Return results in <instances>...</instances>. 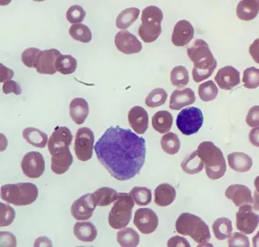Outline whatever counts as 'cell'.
<instances>
[{"label":"cell","mask_w":259,"mask_h":247,"mask_svg":"<svg viewBox=\"0 0 259 247\" xmlns=\"http://www.w3.org/2000/svg\"><path fill=\"white\" fill-rule=\"evenodd\" d=\"M97 158L111 176L128 180L140 172L146 160V140L130 129L111 127L94 147Z\"/></svg>","instance_id":"obj_1"},{"label":"cell","mask_w":259,"mask_h":247,"mask_svg":"<svg viewBox=\"0 0 259 247\" xmlns=\"http://www.w3.org/2000/svg\"><path fill=\"white\" fill-rule=\"evenodd\" d=\"M187 53L194 63L192 76L196 83H200L212 75L217 66V61L205 40H195L193 45L188 48Z\"/></svg>","instance_id":"obj_2"},{"label":"cell","mask_w":259,"mask_h":247,"mask_svg":"<svg viewBox=\"0 0 259 247\" xmlns=\"http://www.w3.org/2000/svg\"><path fill=\"white\" fill-rule=\"evenodd\" d=\"M196 151L204 163L209 178L217 180L224 176L227 171L226 159L222 150L212 142L201 143Z\"/></svg>","instance_id":"obj_3"},{"label":"cell","mask_w":259,"mask_h":247,"mask_svg":"<svg viewBox=\"0 0 259 247\" xmlns=\"http://www.w3.org/2000/svg\"><path fill=\"white\" fill-rule=\"evenodd\" d=\"M176 229L178 233L190 236L198 243H206L211 238L208 225L200 217L190 213H183L178 217Z\"/></svg>","instance_id":"obj_4"},{"label":"cell","mask_w":259,"mask_h":247,"mask_svg":"<svg viewBox=\"0 0 259 247\" xmlns=\"http://www.w3.org/2000/svg\"><path fill=\"white\" fill-rule=\"evenodd\" d=\"M38 195V190L36 185L29 182L8 184L1 188L2 199L17 207L32 203Z\"/></svg>","instance_id":"obj_5"},{"label":"cell","mask_w":259,"mask_h":247,"mask_svg":"<svg viewBox=\"0 0 259 247\" xmlns=\"http://www.w3.org/2000/svg\"><path fill=\"white\" fill-rule=\"evenodd\" d=\"M163 19V12L157 7L149 6L143 10L138 33L144 43H153L160 35Z\"/></svg>","instance_id":"obj_6"},{"label":"cell","mask_w":259,"mask_h":247,"mask_svg":"<svg viewBox=\"0 0 259 247\" xmlns=\"http://www.w3.org/2000/svg\"><path fill=\"white\" fill-rule=\"evenodd\" d=\"M134 205V201L130 193H118L117 199L109 215L111 227L116 230L125 228L132 219Z\"/></svg>","instance_id":"obj_7"},{"label":"cell","mask_w":259,"mask_h":247,"mask_svg":"<svg viewBox=\"0 0 259 247\" xmlns=\"http://www.w3.org/2000/svg\"><path fill=\"white\" fill-rule=\"evenodd\" d=\"M204 116L201 109L189 107L183 109L177 115L176 125L183 134L190 136L197 133L202 128Z\"/></svg>","instance_id":"obj_8"},{"label":"cell","mask_w":259,"mask_h":247,"mask_svg":"<svg viewBox=\"0 0 259 247\" xmlns=\"http://www.w3.org/2000/svg\"><path fill=\"white\" fill-rule=\"evenodd\" d=\"M94 141V134L90 129L82 128L78 130L75 137L74 149L79 160L86 161L92 158Z\"/></svg>","instance_id":"obj_9"},{"label":"cell","mask_w":259,"mask_h":247,"mask_svg":"<svg viewBox=\"0 0 259 247\" xmlns=\"http://www.w3.org/2000/svg\"><path fill=\"white\" fill-rule=\"evenodd\" d=\"M236 228L246 234H252L257 227L258 215L254 213L250 204L241 205L236 213Z\"/></svg>","instance_id":"obj_10"},{"label":"cell","mask_w":259,"mask_h":247,"mask_svg":"<svg viewBox=\"0 0 259 247\" xmlns=\"http://www.w3.org/2000/svg\"><path fill=\"white\" fill-rule=\"evenodd\" d=\"M21 168L24 175L29 178H38L44 173L46 164L41 153L32 151L24 156L21 162Z\"/></svg>","instance_id":"obj_11"},{"label":"cell","mask_w":259,"mask_h":247,"mask_svg":"<svg viewBox=\"0 0 259 247\" xmlns=\"http://www.w3.org/2000/svg\"><path fill=\"white\" fill-rule=\"evenodd\" d=\"M73 136L67 127H57L49 140L48 149L52 156L69 148L71 145Z\"/></svg>","instance_id":"obj_12"},{"label":"cell","mask_w":259,"mask_h":247,"mask_svg":"<svg viewBox=\"0 0 259 247\" xmlns=\"http://www.w3.org/2000/svg\"><path fill=\"white\" fill-rule=\"evenodd\" d=\"M158 222L157 216L150 209H139L135 212L134 223L143 234H150L154 232L158 227Z\"/></svg>","instance_id":"obj_13"},{"label":"cell","mask_w":259,"mask_h":247,"mask_svg":"<svg viewBox=\"0 0 259 247\" xmlns=\"http://www.w3.org/2000/svg\"><path fill=\"white\" fill-rule=\"evenodd\" d=\"M96 207L93 194H87L74 201L71 213L76 220H87L92 217Z\"/></svg>","instance_id":"obj_14"},{"label":"cell","mask_w":259,"mask_h":247,"mask_svg":"<svg viewBox=\"0 0 259 247\" xmlns=\"http://www.w3.org/2000/svg\"><path fill=\"white\" fill-rule=\"evenodd\" d=\"M114 43L118 51L127 55L138 53L143 48L140 41L127 30L117 32L115 36Z\"/></svg>","instance_id":"obj_15"},{"label":"cell","mask_w":259,"mask_h":247,"mask_svg":"<svg viewBox=\"0 0 259 247\" xmlns=\"http://www.w3.org/2000/svg\"><path fill=\"white\" fill-rule=\"evenodd\" d=\"M61 54V52L55 49L41 51L37 55L34 68L40 74H55L57 72L55 66V61Z\"/></svg>","instance_id":"obj_16"},{"label":"cell","mask_w":259,"mask_h":247,"mask_svg":"<svg viewBox=\"0 0 259 247\" xmlns=\"http://www.w3.org/2000/svg\"><path fill=\"white\" fill-rule=\"evenodd\" d=\"M214 80L221 89L230 91L241 84L240 72L233 67L228 66L218 71Z\"/></svg>","instance_id":"obj_17"},{"label":"cell","mask_w":259,"mask_h":247,"mask_svg":"<svg viewBox=\"0 0 259 247\" xmlns=\"http://www.w3.org/2000/svg\"><path fill=\"white\" fill-rule=\"evenodd\" d=\"M194 34V29L192 24L186 20H180L175 26L172 43L176 47H184L193 39Z\"/></svg>","instance_id":"obj_18"},{"label":"cell","mask_w":259,"mask_h":247,"mask_svg":"<svg viewBox=\"0 0 259 247\" xmlns=\"http://www.w3.org/2000/svg\"><path fill=\"white\" fill-rule=\"evenodd\" d=\"M128 119L131 128L138 135L144 134L149 127V115L142 107L135 106L128 112Z\"/></svg>","instance_id":"obj_19"},{"label":"cell","mask_w":259,"mask_h":247,"mask_svg":"<svg viewBox=\"0 0 259 247\" xmlns=\"http://www.w3.org/2000/svg\"><path fill=\"white\" fill-rule=\"evenodd\" d=\"M226 196L233 201L237 207L253 202L252 193L245 185L235 184L230 185L226 190Z\"/></svg>","instance_id":"obj_20"},{"label":"cell","mask_w":259,"mask_h":247,"mask_svg":"<svg viewBox=\"0 0 259 247\" xmlns=\"http://www.w3.org/2000/svg\"><path fill=\"white\" fill-rule=\"evenodd\" d=\"M195 100V93L190 88L176 90L170 96L169 108L174 110H180L184 107L193 104Z\"/></svg>","instance_id":"obj_21"},{"label":"cell","mask_w":259,"mask_h":247,"mask_svg":"<svg viewBox=\"0 0 259 247\" xmlns=\"http://www.w3.org/2000/svg\"><path fill=\"white\" fill-rule=\"evenodd\" d=\"M69 109L74 122L77 125H83L89 114V106L87 100L82 98H74L70 103Z\"/></svg>","instance_id":"obj_22"},{"label":"cell","mask_w":259,"mask_h":247,"mask_svg":"<svg viewBox=\"0 0 259 247\" xmlns=\"http://www.w3.org/2000/svg\"><path fill=\"white\" fill-rule=\"evenodd\" d=\"M73 157L69 148L52 156L51 170L56 175H62L68 171Z\"/></svg>","instance_id":"obj_23"},{"label":"cell","mask_w":259,"mask_h":247,"mask_svg":"<svg viewBox=\"0 0 259 247\" xmlns=\"http://www.w3.org/2000/svg\"><path fill=\"white\" fill-rule=\"evenodd\" d=\"M176 197L175 189L168 183L159 185L154 191V201L159 207H167L174 202Z\"/></svg>","instance_id":"obj_24"},{"label":"cell","mask_w":259,"mask_h":247,"mask_svg":"<svg viewBox=\"0 0 259 247\" xmlns=\"http://www.w3.org/2000/svg\"><path fill=\"white\" fill-rule=\"evenodd\" d=\"M230 167L239 173H245L250 171L252 167V159L247 154L242 152H234L228 156Z\"/></svg>","instance_id":"obj_25"},{"label":"cell","mask_w":259,"mask_h":247,"mask_svg":"<svg viewBox=\"0 0 259 247\" xmlns=\"http://www.w3.org/2000/svg\"><path fill=\"white\" fill-rule=\"evenodd\" d=\"M73 233L77 239L84 242H92L97 236L95 226L90 222H76L74 226Z\"/></svg>","instance_id":"obj_26"},{"label":"cell","mask_w":259,"mask_h":247,"mask_svg":"<svg viewBox=\"0 0 259 247\" xmlns=\"http://www.w3.org/2000/svg\"><path fill=\"white\" fill-rule=\"evenodd\" d=\"M259 2L257 0H243L236 8L237 17L244 21H250L258 14Z\"/></svg>","instance_id":"obj_27"},{"label":"cell","mask_w":259,"mask_h":247,"mask_svg":"<svg viewBox=\"0 0 259 247\" xmlns=\"http://www.w3.org/2000/svg\"><path fill=\"white\" fill-rule=\"evenodd\" d=\"M173 124V116L167 111H159L152 117V125L153 129L160 134L169 132Z\"/></svg>","instance_id":"obj_28"},{"label":"cell","mask_w":259,"mask_h":247,"mask_svg":"<svg viewBox=\"0 0 259 247\" xmlns=\"http://www.w3.org/2000/svg\"><path fill=\"white\" fill-rule=\"evenodd\" d=\"M23 138L30 145L38 148H44L47 145L48 136L42 131L33 128H27L23 132Z\"/></svg>","instance_id":"obj_29"},{"label":"cell","mask_w":259,"mask_h":247,"mask_svg":"<svg viewBox=\"0 0 259 247\" xmlns=\"http://www.w3.org/2000/svg\"><path fill=\"white\" fill-rule=\"evenodd\" d=\"M212 228L215 237L219 240L229 238L233 230L232 221L225 217L216 220L213 223Z\"/></svg>","instance_id":"obj_30"},{"label":"cell","mask_w":259,"mask_h":247,"mask_svg":"<svg viewBox=\"0 0 259 247\" xmlns=\"http://www.w3.org/2000/svg\"><path fill=\"white\" fill-rule=\"evenodd\" d=\"M77 65V60L70 55H60L56 58L55 63L57 71L64 75L74 73Z\"/></svg>","instance_id":"obj_31"},{"label":"cell","mask_w":259,"mask_h":247,"mask_svg":"<svg viewBox=\"0 0 259 247\" xmlns=\"http://www.w3.org/2000/svg\"><path fill=\"white\" fill-rule=\"evenodd\" d=\"M93 196L96 205L104 207L116 200L118 193L113 189L103 187L96 190Z\"/></svg>","instance_id":"obj_32"},{"label":"cell","mask_w":259,"mask_h":247,"mask_svg":"<svg viewBox=\"0 0 259 247\" xmlns=\"http://www.w3.org/2000/svg\"><path fill=\"white\" fill-rule=\"evenodd\" d=\"M204 167V163L196 151L187 157L181 163L183 171L190 175L200 173L203 170Z\"/></svg>","instance_id":"obj_33"},{"label":"cell","mask_w":259,"mask_h":247,"mask_svg":"<svg viewBox=\"0 0 259 247\" xmlns=\"http://www.w3.org/2000/svg\"><path fill=\"white\" fill-rule=\"evenodd\" d=\"M140 12V10L135 8L124 10L116 18V27L119 29L128 28L138 19Z\"/></svg>","instance_id":"obj_34"},{"label":"cell","mask_w":259,"mask_h":247,"mask_svg":"<svg viewBox=\"0 0 259 247\" xmlns=\"http://www.w3.org/2000/svg\"><path fill=\"white\" fill-rule=\"evenodd\" d=\"M117 241L121 246L135 247L140 242V237L134 229L126 228L118 232Z\"/></svg>","instance_id":"obj_35"},{"label":"cell","mask_w":259,"mask_h":247,"mask_svg":"<svg viewBox=\"0 0 259 247\" xmlns=\"http://www.w3.org/2000/svg\"><path fill=\"white\" fill-rule=\"evenodd\" d=\"M162 148L170 155L177 154L181 148V141L178 135L170 132L164 135L161 140Z\"/></svg>","instance_id":"obj_36"},{"label":"cell","mask_w":259,"mask_h":247,"mask_svg":"<svg viewBox=\"0 0 259 247\" xmlns=\"http://www.w3.org/2000/svg\"><path fill=\"white\" fill-rule=\"evenodd\" d=\"M69 32L73 39L82 43H89L92 39V34L90 28L82 24L72 25Z\"/></svg>","instance_id":"obj_37"},{"label":"cell","mask_w":259,"mask_h":247,"mask_svg":"<svg viewBox=\"0 0 259 247\" xmlns=\"http://www.w3.org/2000/svg\"><path fill=\"white\" fill-rule=\"evenodd\" d=\"M170 80L172 85L178 88H182L188 85L189 75L188 70L183 66L175 67L170 73Z\"/></svg>","instance_id":"obj_38"},{"label":"cell","mask_w":259,"mask_h":247,"mask_svg":"<svg viewBox=\"0 0 259 247\" xmlns=\"http://www.w3.org/2000/svg\"><path fill=\"white\" fill-rule=\"evenodd\" d=\"M167 97V93L164 89L162 88L155 89L146 97V105L151 108L161 106L165 104Z\"/></svg>","instance_id":"obj_39"},{"label":"cell","mask_w":259,"mask_h":247,"mask_svg":"<svg viewBox=\"0 0 259 247\" xmlns=\"http://www.w3.org/2000/svg\"><path fill=\"white\" fill-rule=\"evenodd\" d=\"M130 194L136 204L140 207H145L152 201L151 190L146 187H135Z\"/></svg>","instance_id":"obj_40"},{"label":"cell","mask_w":259,"mask_h":247,"mask_svg":"<svg viewBox=\"0 0 259 247\" xmlns=\"http://www.w3.org/2000/svg\"><path fill=\"white\" fill-rule=\"evenodd\" d=\"M218 92L219 90L212 80L204 82L198 87L199 96L205 102L213 100L217 96Z\"/></svg>","instance_id":"obj_41"},{"label":"cell","mask_w":259,"mask_h":247,"mask_svg":"<svg viewBox=\"0 0 259 247\" xmlns=\"http://www.w3.org/2000/svg\"><path fill=\"white\" fill-rule=\"evenodd\" d=\"M244 87L248 89H256L259 85L258 69L251 67L246 69L243 74Z\"/></svg>","instance_id":"obj_42"},{"label":"cell","mask_w":259,"mask_h":247,"mask_svg":"<svg viewBox=\"0 0 259 247\" xmlns=\"http://www.w3.org/2000/svg\"><path fill=\"white\" fill-rule=\"evenodd\" d=\"M86 14V12L81 6L74 5L67 11L66 18L70 23L75 24L83 22Z\"/></svg>","instance_id":"obj_43"},{"label":"cell","mask_w":259,"mask_h":247,"mask_svg":"<svg viewBox=\"0 0 259 247\" xmlns=\"http://www.w3.org/2000/svg\"><path fill=\"white\" fill-rule=\"evenodd\" d=\"M1 205V227L11 225L14 221L16 213L10 205L3 202L0 203Z\"/></svg>","instance_id":"obj_44"},{"label":"cell","mask_w":259,"mask_h":247,"mask_svg":"<svg viewBox=\"0 0 259 247\" xmlns=\"http://www.w3.org/2000/svg\"><path fill=\"white\" fill-rule=\"evenodd\" d=\"M41 51L35 48L26 49L22 55L23 64L29 68H34L37 55Z\"/></svg>","instance_id":"obj_45"},{"label":"cell","mask_w":259,"mask_h":247,"mask_svg":"<svg viewBox=\"0 0 259 247\" xmlns=\"http://www.w3.org/2000/svg\"><path fill=\"white\" fill-rule=\"evenodd\" d=\"M229 246H250L249 238L245 235L238 232H235L228 239Z\"/></svg>","instance_id":"obj_46"},{"label":"cell","mask_w":259,"mask_h":247,"mask_svg":"<svg viewBox=\"0 0 259 247\" xmlns=\"http://www.w3.org/2000/svg\"><path fill=\"white\" fill-rule=\"evenodd\" d=\"M3 90L4 93L7 95L13 93L16 95H19L22 92L21 86L17 82L11 79L5 82Z\"/></svg>","instance_id":"obj_47"},{"label":"cell","mask_w":259,"mask_h":247,"mask_svg":"<svg viewBox=\"0 0 259 247\" xmlns=\"http://www.w3.org/2000/svg\"><path fill=\"white\" fill-rule=\"evenodd\" d=\"M246 121L247 125L251 128L257 127L258 126V106L252 107L249 111L246 117Z\"/></svg>","instance_id":"obj_48"},{"label":"cell","mask_w":259,"mask_h":247,"mask_svg":"<svg viewBox=\"0 0 259 247\" xmlns=\"http://www.w3.org/2000/svg\"><path fill=\"white\" fill-rule=\"evenodd\" d=\"M167 246L168 247H191L190 244L186 238L179 236H176L170 238L168 241Z\"/></svg>","instance_id":"obj_49"},{"label":"cell","mask_w":259,"mask_h":247,"mask_svg":"<svg viewBox=\"0 0 259 247\" xmlns=\"http://www.w3.org/2000/svg\"><path fill=\"white\" fill-rule=\"evenodd\" d=\"M1 239L6 240L1 241V244H5V246H16V240L15 236L9 232H1Z\"/></svg>","instance_id":"obj_50"},{"label":"cell","mask_w":259,"mask_h":247,"mask_svg":"<svg viewBox=\"0 0 259 247\" xmlns=\"http://www.w3.org/2000/svg\"><path fill=\"white\" fill-rule=\"evenodd\" d=\"M1 69V76H0V82L4 83L6 81L11 79L14 76V72L12 70L5 67L3 64H0Z\"/></svg>","instance_id":"obj_51"},{"label":"cell","mask_w":259,"mask_h":247,"mask_svg":"<svg viewBox=\"0 0 259 247\" xmlns=\"http://www.w3.org/2000/svg\"><path fill=\"white\" fill-rule=\"evenodd\" d=\"M258 128H256L255 129H252L249 134V140L252 143L253 146L257 147H258Z\"/></svg>","instance_id":"obj_52"},{"label":"cell","mask_w":259,"mask_h":247,"mask_svg":"<svg viewBox=\"0 0 259 247\" xmlns=\"http://www.w3.org/2000/svg\"><path fill=\"white\" fill-rule=\"evenodd\" d=\"M34 245L35 246H52V242L49 238L46 237H39L37 239H36Z\"/></svg>","instance_id":"obj_53"}]
</instances>
